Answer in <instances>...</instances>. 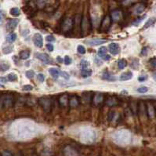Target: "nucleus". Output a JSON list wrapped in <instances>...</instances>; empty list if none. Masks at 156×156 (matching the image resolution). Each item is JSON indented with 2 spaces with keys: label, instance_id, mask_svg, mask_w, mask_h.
Wrapping results in <instances>:
<instances>
[{
  "label": "nucleus",
  "instance_id": "obj_1",
  "mask_svg": "<svg viewBox=\"0 0 156 156\" xmlns=\"http://www.w3.org/2000/svg\"><path fill=\"white\" fill-rule=\"evenodd\" d=\"M17 135L21 138H30L37 131V126L31 121L20 122L17 126Z\"/></svg>",
  "mask_w": 156,
  "mask_h": 156
},
{
  "label": "nucleus",
  "instance_id": "obj_2",
  "mask_svg": "<svg viewBox=\"0 0 156 156\" xmlns=\"http://www.w3.org/2000/svg\"><path fill=\"white\" fill-rule=\"evenodd\" d=\"M114 140L118 144L126 145L130 141V133L126 129L118 130L114 134Z\"/></svg>",
  "mask_w": 156,
  "mask_h": 156
},
{
  "label": "nucleus",
  "instance_id": "obj_3",
  "mask_svg": "<svg viewBox=\"0 0 156 156\" xmlns=\"http://www.w3.org/2000/svg\"><path fill=\"white\" fill-rule=\"evenodd\" d=\"M96 133L92 129H86L80 133L79 139L81 142L86 144H93L96 140Z\"/></svg>",
  "mask_w": 156,
  "mask_h": 156
},
{
  "label": "nucleus",
  "instance_id": "obj_4",
  "mask_svg": "<svg viewBox=\"0 0 156 156\" xmlns=\"http://www.w3.org/2000/svg\"><path fill=\"white\" fill-rule=\"evenodd\" d=\"M39 103L45 111H46V112L50 111L51 107H52V101H51L50 98L46 97H41L39 100Z\"/></svg>",
  "mask_w": 156,
  "mask_h": 156
},
{
  "label": "nucleus",
  "instance_id": "obj_5",
  "mask_svg": "<svg viewBox=\"0 0 156 156\" xmlns=\"http://www.w3.org/2000/svg\"><path fill=\"white\" fill-rule=\"evenodd\" d=\"M35 56L37 59H39V60H41L42 62H43L46 64H50L52 63V59L50 58V56L44 53H35Z\"/></svg>",
  "mask_w": 156,
  "mask_h": 156
},
{
  "label": "nucleus",
  "instance_id": "obj_6",
  "mask_svg": "<svg viewBox=\"0 0 156 156\" xmlns=\"http://www.w3.org/2000/svg\"><path fill=\"white\" fill-rule=\"evenodd\" d=\"M19 22H20L19 19H10V20H9L8 22L6 23V30L9 32H12L13 30H15L17 24H19Z\"/></svg>",
  "mask_w": 156,
  "mask_h": 156
},
{
  "label": "nucleus",
  "instance_id": "obj_7",
  "mask_svg": "<svg viewBox=\"0 0 156 156\" xmlns=\"http://www.w3.org/2000/svg\"><path fill=\"white\" fill-rule=\"evenodd\" d=\"M73 20L71 18H67L64 20L61 25V28L64 32H67L73 28Z\"/></svg>",
  "mask_w": 156,
  "mask_h": 156
},
{
  "label": "nucleus",
  "instance_id": "obj_8",
  "mask_svg": "<svg viewBox=\"0 0 156 156\" xmlns=\"http://www.w3.org/2000/svg\"><path fill=\"white\" fill-rule=\"evenodd\" d=\"M107 42V40L103 39H91L89 40L86 41V43L90 45V46H99V45H102Z\"/></svg>",
  "mask_w": 156,
  "mask_h": 156
},
{
  "label": "nucleus",
  "instance_id": "obj_9",
  "mask_svg": "<svg viewBox=\"0 0 156 156\" xmlns=\"http://www.w3.org/2000/svg\"><path fill=\"white\" fill-rule=\"evenodd\" d=\"M33 43L35 46L38 48H41L43 46V36L39 33L35 34L33 37Z\"/></svg>",
  "mask_w": 156,
  "mask_h": 156
},
{
  "label": "nucleus",
  "instance_id": "obj_10",
  "mask_svg": "<svg viewBox=\"0 0 156 156\" xmlns=\"http://www.w3.org/2000/svg\"><path fill=\"white\" fill-rule=\"evenodd\" d=\"M109 51L113 55H117L120 52V46L116 43H111L108 46Z\"/></svg>",
  "mask_w": 156,
  "mask_h": 156
},
{
  "label": "nucleus",
  "instance_id": "obj_11",
  "mask_svg": "<svg viewBox=\"0 0 156 156\" xmlns=\"http://www.w3.org/2000/svg\"><path fill=\"white\" fill-rule=\"evenodd\" d=\"M110 26H111V18L107 15L104 17V19L103 20V22L101 24V30L107 31V30H108Z\"/></svg>",
  "mask_w": 156,
  "mask_h": 156
},
{
  "label": "nucleus",
  "instance_id": "obj_12",
  "mask_svg": "<svg viewBox=\"0 0 156 156\" xmlns=\"http://www.w3.org/2000/svg\"><path fill=\"white\" fill-rule=\"evenodd\" d=\"M2 104L4 107H9L13 105V99L12 97L10 96H6L3 97V99L2 100Z\"/></svg>",
  "mask_w": 156,
  "mask_h": 156
},
{
  "label": "nucleus",
  "instance_id": "obj_13",
  "mask_svg": "<svg viewBox=\"0 0 156 156\" xmlns=\"http://www.w3.org/2000/svg\"><path fill=\"white\" fill-rule=\"evenodd\" d=\"M145 8H146V6L144 3H138L135 6L133 11L136 14H141L144 11Z\"/></svg>",
  "mask_w": 156,
  "mask_h": 156
},
{
  "label": "nucleus",
  "instance_id": "obj_14",
  "mask_svg": "<svg viewBox=\"0 0 156 156\" xmlns=\"http://www.w3.org/2000/svg\"><path fill=\"white\" fill-rule=\"evenodd\" d=\"M133 78V73L131 71H126L122 74L119 77V80L121 81H128Z\"/></svg>",
  "mask_w": 156,
  "mask_h": 156
},
{
  "label": "nucleus",
  "instance_id": "obj_15",
  "mask_svg": "<svg viewBox=\"0 0 156 156\" xmlns=\"http://www.w3.org/2000/svg\"><path fill=\"white\" fill-rule=\"evenodd\" d=\"M122 17V12L120 10H115L114 12H112L111 13V18L113 20H119Z\"/></svg>",
  "mask_w": 156,
  "mask_h": 156
},
{
  "label": "nucleus",
  "instance_id": "obj_16",
  "mask_svg": "<svg viewBox=\"0 0 156 156\" xmlns=\"http://www.w3.org/2000/svg\"><path fill=\"white\" fill-rule=\"evenodd\" d=\"M147 112L149 118H153L155 116V108L152 104H148L147 106Z\"/></svg>",
  "mask_w": 156,
  "mask_h": 156
},
{
  "label": "nucleus",
  "instance_id": "obj_17",
  "mask_svg": "<svg viewBox=\"0 0 156 156\" xmlns=\"http://www.w3.org/2000/svg\"><path fill=\"white\" fill-rule=\"evenodd\" d=\"M6 42L9 43H12L13 42L16 41L17 39V34L16 33H9L7 36H6Z\"/></svg>",
  "mask_w": 156,
  "mask_h": 156
},
{
  "label": "nucleus",
  "instance_id": "obj_18",
  "mask_svg": "<svg viewBox=\"0 0 156 156\" xmlns=\"http://www.w3.org/2000/svg\"><path fill=\"white\" fill-rule=\"evenodd\" d=\"M103 100H104V96L101 93H98V94H96L94 96L93 102L95 104H100L101 103H102Z\"/></svg>",
  "mask_w": 156,
  "mask_h": 156
},
{
  "label": "nucleus",
  "instance_id": "obj_19",
  "mask_svg": "<svg viewBox=\"0 0 156 156\" xmlns=\"http://www.w3.org/2000/svg\"><path fill=\"white\" fill-rule=\"evenodd\" d=\"M49 72L50 74L53 76V78L54 79H57L60 75V71L56 68H54V67H51L49 69Z\"/></svg>",
  "mask_w": 156,
  "mask_h": 156
},
{
  "label": "nucleus",
  "instance_id": "obj_20",
  "mask_svg": "<svg viewBox=\"0 0 156 156\" xmlns=\"http://www.w3.org/2000/svg\"><path fill=\"white\" fill-rule=\"evenodd\" d=\"M10 67V65L9 64L8 62H6V61H2L0 63V71H7L9 68Z\"/></svg>",
  "mask_w": 156,
  "mask_h": 156
},
{
  "label": "nucleus",
  "instance_id": "obj_21",
  "mask_svg": "<svg viewBox=\"0 0 156 156\" xmlns=\"http://www.w3.org/2000/svg\"><path fill=\"white\" fill-rule=\"evenodd\" d=\"M31 53L28 50H23L20 53V58L21 60H27L30 57Z\"/></svg>",
  "mask_w": 156,
  "mask_h": 156
},
{
  "label": "nucleus",
  "instance_id": "obj_22",
  "mask_svg": "<svg viewBox=\"0 0 156 156\" xmlns=\"http://www.w3.org/2000/svg\"><path fill=\"white\" fill-rule=\"evenodd\" d=\"M69 104L71 107H75L79 105V100L75 96H73L70 100H69Z\"/></svg>",
  "mask_w": 156,
  "mask_h": 156
},
{
  "label": "nucleus",
  "instance_id": "obj_23",
  "mask_svg": "<svg viewBox=\"0 0 156 156\" xmlns=\"http://www.w3.org/2000/svg\"><path fill=\"white\" fill-rule=\"evenodd\" d=\"M6 79L9 82H16L17 81V75L15 73H9L6 75Z\"/></svg>",
  "mask_w": 156,
  "mask_h": 156
},
{
  "label": "nucleus",
  "instance_id": "obj_24",
  "mask_svg": "<svg viewBox=\"0 0 156 156\" xmlns=\"http://www.w3.org/2000/svg\"><path fill=\"white\" fill-rule=\"evenodd\" d=\"M92 73H93L92 70H90V69H82L81 71V75L83 78H88L91 76Z\"/></svg>",
  "mask_w": 156,
  "mask_h": 156
},
{
  "label": "nucleus",
  "instance_id": "obj_25",
  "mask_svg": "<svg viewBox=\"0 0 156 156\" xmlns=\"http://www.w3.org/2000/svg\"><path fill=\"white\" fill-rule=\"evenodd\" d=\"M9 13L13 17H18L20 14V11L17 7H13L9 10Z\"/></svg>",
  "mask_w": 156,
  "mask_h": 156
},
{
  "label": "nucleus",
  "instance_id": "obj_26",
  "mask_svg": "<svg viewBox=\"0 0 156 156\" xmlns=\"http://www.w3.org/2000/svg\"><path fill=\"white\" fill-rule=\"evenodd\" d=\"M13 45H9V46H5L2 49V53L4 54H9V53L13 52Z\"/></svg>",
  "mask_w": 156,
  "mask_h": 156
},
{
  "label": "nucleus",
  "instance_id": "obj_27",
  "mask_svg": "<svg viewBox=\"0 0 156 156\" xmlns=\"http://www.w3.org/2000/svg\"><path fill=\"white\" fill-rule=\"evenodd\" d=\"M126 66H127V62H126V60H124V59H121V60L118 62V68L121 69V70L124 69Z\"/></svg>",
  "mask_w": 156,
  "mask_h": 156
},
{
  "label": "nucleus",
  "instance_id": "obj_28",
  "mask_svg": "<svg viewBox=\"0 0 156 156\" xmlns=\"http://www.w3.org/2000/svg\"><path fill=\"white\" fill-rule=\"evenodd\" d=\"M67 101H68V97H67L66 94L63 95V96L60 98V104H61L62 106H66L67 104Z\"/></svg>",
  "mask_w": 156,
  "mask_h": 156
},
{
  "label": "nucleus",
  "instance_id": "obj_29",
  "mask_svg": "<svg viewBox=\"0 0 156 156\" xmlns=\"http://www.w3.org/2000/svg\"><path fill=\"white\" fill-rule=\"evenodd\" d=\"M156 18L155 17H152V18H150L147 22H146V24H144V29H146V28H149L150 26H152L154 23H155V21Z\"/></svg>",
  "mask_w": 156,
  "mask_h": 156
},
{
  "label": "nucleus",
  "instance_id": "obj_30",
  "mask_svg": "<svg viewBox=\"0 0 156 156\" xmlns=\"http://www.w3.org/2000/svg\"><path fill=\"white\" fill-rule=\"evenodd\" d=\"M107 48L105 46H101L98 50V56H101V57H103L104 56L107 54Z\"/></svg>",
  "mask_w": 156,
  "mask_h": 156
},
{
  "label": "nucleus",
  "instance_id": "obj_31",
  "mask_svg": "<svg viewBox=\"0 0 156 156\" xmlns=\"http://www.w3.org/2000/svg\"><path fill=\"white\" fill-rule=\"evenodd\" d=\"M130 66L133 69H137L138 67H139V60L137 59H134L132 60L131 64H130Z\"/></svg>",
  "mask_w": 156,
  "mask_h": 156
},
{
  "label": "nucleus",
  "instance_id": "obj_32",
  "mask_svg": "<svg viewBox=\"0 0 156 156\" xmlns=\"http://www.w3.org/2000/svg\"><path fill=\"white\" fill-rule=\"evenodd\" d=\"M89 65V62L86 60H82L80 63V67H82V69H87Z\"/></svg>",
  "mask_w": 156,
  "mask_h": 156
},
{
  "label": "nucleus",
  "instance_id": "obj_33",
  "mask_svg": "<svg viewBox=\"0 0 156 156\" xmlns=\"http://www.w3.org/2000/svg\"><path fill=\"white\" fill-rule=\"evenodd\" d=\"M25 75H26V77H27L28 79H31L34 78V76H35V71H32V70L27 71L26 73H25Z\"/></svg>",
  "mask_w": 156,
  "mask_h": 156
},
{
  "label": "nucleus",
  "instance_id": "obj_34",
  "mask_svg": "<svg viewBox=\"0 0 156 156\" xmlns=\"http://www.w3.org/2000/svg\"><path fill=\"white\" fill-rule=\"evenodd\" d=\"M106 104H107V105H108V106H114V105H115V104H117V101H116L115 99L111 97V98H109L106 101Z\"/></svg>",
  "mask_w": 156,
  "mask_h": 156
},
{
  "label": "nucleus",
  "instance_id": "obj_35",
  "mask_svg": "<svg viewBox=\"0 0 156 156\" xmlns=\"http://www.w3.org/2000/svg\"><path fill=\"white\" fill-rule=\"evenodd\" d=\"M137 91L139 93H145L148 91V88L147 86H141L140 88H138L137 90Z\"/></svg>",
  "mask_w": 156,
  "mask_h": 156
},
{
  "label": "nucleus",
  "instance_id": "obj_36",
  "mask_svg": "<svg viewBox=\"0 0 156 156\" xmlns=\"http://www.w3.org/2000/svg\"><path fill=\"white\" fill-rule=\"evenodd\" d=\"M104 79L106 80H115V79L113 78V76H111V75H109L107 72H105L103 74V77H102Z\"/></svg>",
  "mask_w": 156,
  "mask_h": 156
},
{
  "label": "nucleus",
  "instance_id": "obj_37",
  "mask_svg": "<svg viewBox=\"0 0 156 156\" xmlns=\"http://www.w3.org/2000/svg\"><path fill=\"white\" fill-rule=\"evenodd\" d=\"M60 75L61 77H63L64 79H67V80H68V79H70V75H69V74H68V73H67L66 71H60Z\"/></svg>",
  "mask_w": 156,
  "mask_h": 156
},
{
  "label": "nucleus",
  "instance_id": "obj_38",
  "mask_svg": "<svg viewBox=\"0 0 156 156\" xmlns=\"http://www.w3.org/2000/svg\"><path fill=\"white\" fill-rule=\"evenodd\" d=\"M36 77H37V80L39 82H43L44 80H45V75L43 74H42V73L38 74Z\"/></svg>",
  "mask_w": 156,
  "mask_h": 156
},
{
  "label": "nucleus",
  "instance_id": "obj_39",
  "mask_svg": "<svg viewBox=\"0 0 156 156\" xmlns=\"http://www.w3.org/2000/svg\"><path fill=\"white\" fill-rule=\"evenodd\" d=\"M145 17H146V15H144V16L141 17H139V18H138V19H137V20H136L132 24H133V25H138V24H140V23H141V21H142Z\"/></svg>",
  "mask_w": 156,
  "mask_h": 156
},
{
  "label": "nucleus",
  "instance_id": "obj_40",
  "mask_svg": "<svg viewBox=\"0 0 156 156\" xmlns=\"http://www.w3.org/2000/svg\"><path fill=\"white\" fill-rule=\"evenodd\" d=\"M149 64H150V65H151L152 67L156 68V57H153V58L150 59Z\"/></svg>",
  "mask_w": 156,
  "mask_h": 156
},
{
  "label": "nucleus",
  "instance_id": "obj_41",
  "mask_svg": "<svg viewBox=\"0 0 156 156\" xmlns=\"http://www.w3.org/2000/svg\"><path fill=\"white\" fill-rule=\"evenodd\" d=\"M77 50H78V52L79 53H81V54H84V53H86V49H85V47H84L83 46H81V45L78 46V47H77Z\"/></svg>",
  "mask_w": 156,
  "mask_h": 156
},
{
  "label": "nucleus",
  "instance_id": "obj_42",
  "mask_svg": "<svg viewBox=\"0 0 156 156\" xmlns=\"http://www.w3.org/2000/svg\"><path fill=\"white\" fill-rule=\"evenodd\" d=\"M64 63H65V64H66V65H69V64H71L72 60H71V58L70 56H66L64 57Z\"/></svg>",
  "mask_w": 156,
  "mask_h": 156
},
{
  "label": "nucleus",
  "instance_id": "obj_43",
  "mask_svg": "<svg viewBox=\"0 0 156 156\" xmlns=\"http://www.w3.org/2000/svg\"><path fill=\"white\" fill-rule=\"evenodd\" d=\"M22 90H24V91H31V90H33V86H31V85H24V86H23Z\"/></svg>",
  "mask_w": 156,
  "mask_h": 156
},
{
  "label": "nucleus",
  "instance_id": "obj_44",
  "mask_svg": "<svg viewBox=\"0 0 156 156\" xmlns=\"http://www.w3.org/2000/svg\"><path fill=\"white\" fill-rule=\"evenodd\" d=\"M4 17H5V13H3V11H0V25L3 24Z\"/></svg>",
  "mask_w": 156,
  "mask_h": 156
},
{
  "label": "nucleus",
  "instance_id": "obj_45",
  "mask_svg": "<svg viewBox=\"0 0 156 156\" xmlns=\"http://www.w3.org/2000/svg\"><path fill=\"white\" fill-rule=\"evenodd\" d=\"M147 79H148V76H147V75H141V76L138 78V81H139V82H144V81H145Z\"/></svg>",
  "mask_w": 156,
  "mask_h": 156
},
{
  "label": "nucleus",
  "instance_id": "obj_46",
  "mask_svg": "<svg viewBox=\"0 0 156 156\" xmlns=\"http://www.w3.org/2000/svg\"><path fill=\"white\" fill-rule=\"evenodd\" d=\"M46 41H48V42H54L55 41V38L53 35H47L46 36Z\"/></svg>",
  "mask_w": 156,
  "mask_h": 156
},
{
  "label": "nucleus",
  "instance_id": "obj_47",
  "mask_svg": "<svg viewBox=\"0 0 156 156\" xmlns=\"http://www.w3.org/2000/svg\"><path fill=\"white\" fill-rule=\"evenodd\" d=\"M148 53V49L147 47H144V48L142 50V51H141V54H142L143 56H147Z\"/></svg>",
  "mask_w": 156,
  "mask_h": 156
},
{
  "label": "nucleus",
  "instance_id": "obj_48",
  "mask_svg": "<svg viewBox=\"0 0 156 156\" xmlns=\"http://www.w3.org/2000/svg\"><path fill=\"white\" fill-rule=\"evenodd\" d=\"M46 48H47L48 51L52 52L53 50V46L52 44H47L46 45Z\"/></svg>",
  "mask_w": 156,
  "mask_h": 156
},
{
  "label": "nucleus",
  "instance_id": "obj_49",
  "mask_svg": "<svg viewBox=\"0 0 156 156\" xmlns=\"http://www.w3.org/2000/svg\"><path fill=\"white\" fill-rule=\"evenodd\" d=\"M2 156H12V154H11L9 152H8V151H4V152H2Z\"/></svg>",
  "mask_w": 156,
  "mask_h": 156
},
{
  "label": "nucleus",
  "instance_id": "obj_50",
  "mask_svg": "<svg viewBox=\"0 0 156 156\" xmlns=\"http://www.w3.org/2000/svg\"><path fill=\"white\" fill-rule=\"evenodd\" d=\"M0 82H7V79L6 77H0Z\"/></svg>",
  "mask_w": 156,
  "mask_h": 156
},
{
  "label": "nucleus",
  "instance_id": "obj_51",
  "mask_svg": "<svg viewBox=\"0 0 156 156\" xmlns=\"http://www.w3.org/2000/svg\"><path fill=\"white\" fill-rule=\"evenodd\" d=\"M102 58H103V60H109L110 58H111V56H110L109 55H105Z\"/></svg>",
  "mask_w": 156,
  "mask_h": 156
},
{
  "label": "nucleus",
  "instance_id": "obj_52",
  "mask_svg": "<svg viewBox=\"0 0 156 156\" xmlns=\"http://www.w3.org/2000/svg\"><path fill=\"white\" fill-rule=\"evenodd\" d=\"M56 60H57V62H59V63H62V62L64 61V60H63L60 56H57V57H56Z\"/></svg>",
  "mask_w": 156,
  "mask_h": 156
},
{
  "label": "nucleus",
  "instance_id": "obj_53",
  "mask_svg": "<svg viewBox=\"0 0 156 156\" xmlns=\"http://www.w3.org/2000/svg\"><path fill=\"white\" fill-rule=\"evenodd\" d=\"M95 62L97 63V64H98V63H99V64H100V65H101V64H102V62H101V60H100L99 59L97 60V58H95Z\"/></svg>",
  "mask_w": 156,
  "mask_h": 156
},
{
  "label": "nucleus",
  "instance_id": "obj_54",
  "mask_svg": "<svg viewBox=\"0 0 156 156\" xmlns=\"http://www.w3.org/2000/svg\"><path fill=\"white\" fill-rule=\"evenodd\" d=\"M153 79L156 81V72H155V73L153 74Z\"/></svg>",
  "mask_w": 156,
  "mask_h": 156
},
{
  "label": "nucleus",
  "instance_id": "obj_55",
  "mask_svg": "<svg viewBox=\"0 0 156 156\" xmlns=\"http://www.w3.org/2000/svg\"><path fill=\"white\" fill-rule=\"evenodd\" d=\"M3 87H4V86H2V85L0 83V88H3Z\"/></svg>",
  "mask_w": 156,
  "mask_h": 156
}]
</instances>
